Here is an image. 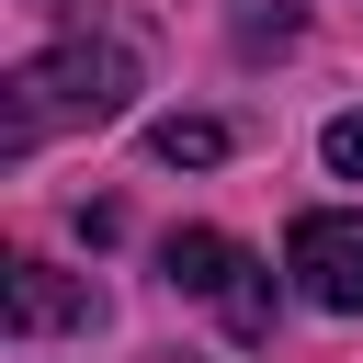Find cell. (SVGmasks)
Here are the masks:
<instances>
[{
    "label": "cell",
    "instance_id": "1",
    "mask_svg": "<svg viewBox=\"0 0 363 363\" xmlns=\"http://www.w3.org/2000/svg\"><path fill=\"white\" fill-rule=\"evenodd\" d=\"M136 91V45L125 34H79V45H45L0 79V147L23 159L45 125H113Z\"/></svg>",
    "mask_w": 363,
    "mask_h": 363
},
{
    "label": "cell",
    "instance_id": "2",
    "mask_svg": "<svg viewBox=\"0 0 363 363\" xmlns=\"http://www.w3.org/2000/svg\"><path fill=\"white\" fill-rule=\"evenodd\" d=\"M284 272H295V295H306V306H329V318H363V216H340V204L295 216V238H284Z\"/></svg>",
    "mask_w": 363,
    "mask_h": 363
},
{
    "label": "cell",
    "instance_id": "3",
    "mask_svg": "<svg viewBox=\"0 0 363 363\" xmlns=\"http://www.w3.org/2000/svg\"><path fill=\"white\" fill-rule=\"evenodd\" d=\"M91 318V284H68L57 261H11V329L45 340V329H79Z\"/></svg>",
    "mask_w": 363,
    "mask_h": 363
},
{
    "label": "cell",
    "instance_id": "4",
    "mask_svg": "<svg viewBox=\"0 0 363 363\" xmlns=\"http://www.w3.org/2000/svg\"><path fill=\"white\" fill-rule=\"evenodd\" d=\"M159 272H170L182 295H227L250 261H238V238H227V227H170V238H159Z\"/></svg>",
    "mask_w": 363,
    "mask_h": 363
},
{
    "label": "cell",
    "instance_id": "5",
    "mask_svg": "<svg viewBox=\"0 0 363 363\" xmlns=\"http://www.w3.org/2000/svg\"><path fill=\"white\" fill-rule=\"evenodd\" d=\"M147 147H159L170 170H216V159H227V125H216V113H170Z\"/></svg>",
    "mask_w": 363,
    "mask_h": 363
},
{
    "label": "cell",
    "instance_id": "6",
    "mask_svg": "<svg viewBox=\"0 0 363 363\" xmlns=\"http://www.w3.org/2000/svg\"><path fill=\"white\" fill-rule=\"evenodd\" d=\"M329 170H340V182H363V113H340V125H329Z\"/></svg>",
    "mask_w": 363,
    "mask_h": 363
}]
</instances>
